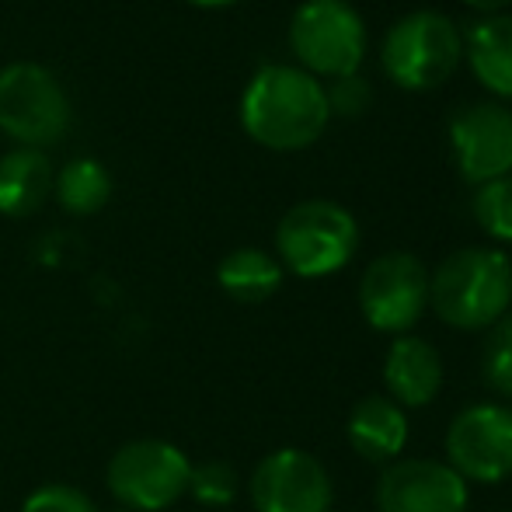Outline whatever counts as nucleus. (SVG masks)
Here are the masks:
<instances>
[{
	"label": "nucleus",
	"instance_id": "16",
	"mask_svg": "<svg viewBox=\"0 0 512 512\" xmlns=\"http://www.w3.org/2000/svg\"><path fill=\"white\" fill-rule=\"evenodd\" d=\"M53 161L46 150L14 147L0 157V216H32L53 196Z\"/></svg>",
	"mask_w": 512,
	"mask_h": 512
},
{
	"label": "nucleus",
	"instance_id": "11",
	"mask_svg": "<svg viewBox=\"0 0 512 512\" xmlns=\"http://www.w3.org/2000/svg\"><path fill=\"white\" fill-rule=\"evenodd\" d=\"M450 150L464 182L485 185L512 175V108L471 102L450 119Z\"/></svg>",
	"mask_w": 512,
	"mask_h": 512
},
{
	"label": "nucleus",
	"instance_id": "6",
	"mask_svg": "<svg viewBox=\"0 0 512 512\" xmlns=\"http://www.w3.org/2000/svg\"><path fill=\"white\" fill-rule=\"evenodd\" d=\"M290 49L310 77L359 74L366 60L363 14L349 0H304L290 18Z\"/></svg>",
	"mask_w": 512,
	"mask_h": 512
},
{
	"label": "nucleus",
	"instance_id": "4",
	"mask_svg": "<svg viewBox=\"0 0 512 512\" xmlns=\"http://www.w3.org/2000/svg\"><path fill=\"white\" fill-rule=\"evenodd\" d=\"M70 119V95L49 67L18 60L0 70V133L14 147H53L67 136Z\"/></svg>",
	"mask_w": 512,
	"mask_h": 512
},
{
	"label": "nucleus",
	"instance_id": "2",
	"mask_svg": "<svg viewBox=\"0 0 512 512\" xmlns=\"http://www.w3.org/2000/svg\"><path fill=\"white\" fill-rule=\"evenodd\" d=\"M429 304L457 331H488L512 307V262L495 248H460L429 276Z\"/></svg>",
	"mask_w": 512,
	"mask_h": 512
},
{
	"label": "nucleus",
	"instance_id": "3",
	"mask_svg": "<svg viewBox=\"0 0 512 512\" xmlns=\"http://www.w3.org/2000/svg\"><path fill=\"white\" fill-rule=\"evenodd\" d=\"M359 248V223L331 199H307L286 209L276 227L279 265L300 279H324L352 262Z\"/></svg>",
	"mask_w": 512,
	"mask_h": 512
},
{
	"label": "nucleus",
	"instance_id": "8",
	"mask_svg": "<svg viewBox=\"0 0 512 512\" xmlns=\"http://www.w3.org/2000/svg\"><path fill=\"white\" fill-rule=\"evenodd\" d=\"M429 307V269L408 251H387L359 279V310L384 335H408Z\"/></svg>",
	"mask_w": 512,
	"mask_h": 512
},
{
	"label": "nucleus",
	"instance_id": "1",
	"mask_svg": "<svg viewBox=\"0 0 512 512\" xmlns=\"http://www.w3.org/2000/svg\"><path fill=\"white\" fill-rule=\"evenodd\" d=\"M331 112L324 84L290 63H265L241 95V126L255 143L279 154L304 150L324 133Z\"/></svg>",
	"mask_w": 512,
	"mask_h": 512
},
{
	"label": "nucleus",
	"instance_id": "21",
	"mask_svg": "<svg viewBox=\"0 0 512 512\" xmlns=\"http://www.w3.org/2000/svg\"><path fill=\"white\" fill-rule=\"evenodd\" d=\"M189 495L206 509H223L237 499V471L223 460H206V464H192Z\"/></svg>",
	"mask_w": 512,
	"mask_h": 512
},
{
	"label": "nucleus",
	"instance_id": "26",
	"mask_svg": "<svg viewBox=\"0 0 512 512\" xmlns=\"http://www.w3.org/2000/svg\"><path fill=\"white\" fill-rule=\"evenodd\" d=\"M115 512H133V509H115Z\"/></svg>",
	"mask_w": 512,
	"mask_h": 512
},
{
	"label": "nucleus",
	"instance_id": "23",
	"mask_svg": "<svg viewBox=\"0 0 512 512\" xmlns=\"http://www.w3.org/2000/svg\"><path fill=\"white\" fill-rule=\"evenodd\" d=\"M324 98H328V112L331 115L352 119V115H363L366 112L373 91H370V81H366V77L345 74V77H335V81L324 88Z\"/></svg>",
	"mask_w": 512,
	"mask_h": 512
},
{
	"label": "nucleus",
	"instance_id": "7",
	"mask_svg": "<svg viewBox=\"0 0 512 512\" xmlns=\"http://www.w3.org/2000/svg\"><path fill=\"white\" fill-rule=\"evenodd\" d=\"M192 460L168 439H133L108 460V492L122 509L164 512L189 495Z\"/></svg>",
	"mask_w": 512,
	"mask_h": 512
},
{
	"label": "nucleus",
	"instance_id": "13",
	"mask_svg": "<svg viewBox=\"0 0 512 512\" xmlns=\"http://www.w3.org/2000/svg\"><path fill=\"white\" fill-rule=\"evenodd\" d=\"M384 387L401 408H425L443 387V359L425 338L398 335L384 356Z\"/></svg>",
	"mask_w": 512,
	"mask_h": 512
},
{
	"label": "nucleus",
	"instance_id": "19",
	"mask_svg": "<svg viewBox=\"0 0 512 512\" xmlns=\"http://www.w3.org/2000/svg\"><path fill=\"white\" fill-rule=\"evenodd\" d=\"M471 209H474L478 227L485 230L488 237L512 244V175L478 185Z\"/></svg>",
	"mask_w": 512,
	"mask_h": 512
},
{
	"label": "nucleus",
	"instance_id": "15",
	"mask_svg": "<svg viewBox=\"0 0 512 512\" xmlns=\"http://www.w3.org/2000/svg\"><path fill=\"white\" fill-rule=\"evenodd\" d=\"M464 56L481 88L512 102V14H485L464 35Z\"/></svg>",
	"mask_w": 512,
	"mask_h": 512
},
{
	"label": "nucleus",
	"instance_id": "25",
	"mask_svg": "<svg viewBox=\"0 0 512 512\" xmlns=\"http://www.w3.org/2000/svg\"><path fill=\"white\" fill-rule=\"evenodd\" d=\"M192 7H203V11H216V7H230V4H241V0H189Z\"/></svg>",
	"mask_w": 512,
	"mask_h": 512
},
{
	"label": "nucleus",
	"instance_id": "17",
	"mask_svg": "<svg viewBox=\"0 0 512 512\" xmlns=\"http://www.w3.org/2000/svg\"><path fill=\"white\" fill-rule=\"evenodd\" d=\"M216 283L237 304H262L283 286V265L262 248H237L216 265Z\"/></svg>",
	"mask_w": 512,
	"mask_h": 512
},
{
	"label": "nucleus",
	"instance_id": "5",
	"mask_svg": "<svg viewBox=\"0 0 512 512\" xmlns=\"http://www.w3.org/2000/svg\"><path fill=\"white\" fill-rule=\"evenodd\" d=\"M464 60V35L443 11H411L384 35L380 63L398 88L429 91L450 81Z\"/></svg>",
	"mask_w": 512,
	"mask_h": 512
},
{
	"label": "nucleus",
	"instance_id": "22",
	"mask_svg": "<svg viewBox=\"0 0 512 512\" xmlns=\"http://www.w3.org/2000/svg\"><path fill=\"white\" fill-rule=\"evenodd\" d=\"M21 512H102L81 488L63 485V481H53V485H42L21 502Z\"/></svg>",
	"mask_w": 512,
	"mask_h": 512
},
{
	"label": "nucleus",
	"instance_id": "14",
	"mask_svg": "<svg viewBox=\"0 0 512 512\" xmlns=\"http://www.w3.org/2000/svg\"><path fill=\"white\" fill-rule=\"evenodd\" d=\"M349 443L370 464H394L408 446V415L387 394H366L349 415Z\"/></svg>",
	"mask_w": 512,
	"mask_h": 512
},
{
	"label": "nucleus",
	"instance_id": "20",
	"mask_svg": "<svg viewBox=\"0 0 512 512\" xmlns=\"http://www.w3.org/2000/svg\"><path fill=\"white\" fill-rule=\"evenodd\" d=\"M481 373L495 394L512 401V314L502 317L495 328H488V342L481 352Z\"/></svg>",
	"mask_w": 512,
	"mask_h": 512
},
{
	"label": "nucleus",
	"instance_id": "24",
	"mask_svg": "<svg viewBox=\"0 0 512 512\" xmlns=\"http://www.w3.org/2000/svg\"><path fill=\"white\" fill-rule=\"evenodd\" d=\"M467 4H471L474 11H481V14H499L502 7L512 4V0H467Z\"/></svg>",
	"mask_w": 512,
	"mask_h": 512
},
{
	"label": "nucleus",
	"instance_id": "12",
	"mask_svg": "<svg viewBox=\"0 0 512 512\" xmlns=\"http://www.w3.org/2000/svg\"><path fill=\"white\" fill-rule=\"evenodd\" d=\"M377 512H467V481L446 460L398 457L377 481Z\"/></svg>",
	"mask_w": 512,
	"mask_h": 512
},
{
	"label": "nucleus",
	"instance_id": "10",
	"mask_svg": "<svg viewBox=\"0 0 512 512\" xmlns=\"http://www.w3.org/2000/svg\"><path fill=\"white\" fill-rule=\"evenodd\" d=\"M248 495L255 512H331V474L307 450L283 446L258 460Z\"/></svg>",
	"mask_w": 512,
	"mask_h": 512
},
{
	"label": "nucleus",
	"instance_id": "9",
	"mask_svg": "<svg viewBox=\"0 0 512 512\" xmlns=\"http://www.w3.org/2000/svg\"><path fill=\"white\" fill-rule=\"evenodd\" d=\"M446 464L478 485L512 478V408L481 401L457 411L446 429Z\"/></svg>",
	"mask_w": 512,
	"mask_h": 512
},
{
	"label": "nucleus",
	"instance_id": "18",
	"mask_svg": "<svg viewBox=\"0 0 512 512\" xmlns=\"http://www.w3.org/2000/svg\"><path fill=\"white\" fill-rule=\"evenodd\" d=\"M112 171L95 157H74L67 161L53 178L56 203L67 209L70 216H95L102 213L112 199Z\"/></svg>",
	"mask_w": 512,
	"mask_h": 512
}]
</instances>
